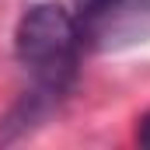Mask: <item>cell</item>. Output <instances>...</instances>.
Returning <instances> with one entry per match:
<instances>
[{"label": "cell", "mask_w": 150, "mask_h": 150, "mask_svg": "<svg viewBox=\"0 0 150 150\" xmlns=\"http://www.w3.org/2000/svg\"><path fill=\"white\" fill-rule=\"evenodd\" d=\"M80 49L84 38L74 11L59 4H32L21 14L14 32V56L32 74L35 91L59 101L74 87Z\"/></svg>", "instance_id": "6da1fadb"}, {"label": "cell", "mask_w": 150, "mask_h": 150, "mask_svg": "<svg viewBox=\"0 0 150 150\" xmlns=\"http://www.w3.org/2000/svg\"><path fill=\"white\" fill-rule=\"evenodd\" d=\"M80 38L91 49H119L150 38V0H105L94 14L80 18Z\"/></svg>", "instance_id": "7a4b0ae2"}, {"label": "cell", "mask_w": 150, "mask_h": 150, "mask_svg": "<svg viewBox=\"0 0 150 150\" xmlns=\"http://www.w3.org/2000/svg\"><path fill=\"white\" fill-rule=\"evenodd\" d=\"M101 4H105V0H74V7H77V11H74L77 21H80V18H87V14H94Z\"/></svg>", "instance_id": "3957f363"}]
</instances>
